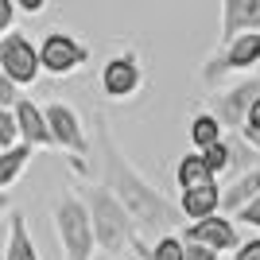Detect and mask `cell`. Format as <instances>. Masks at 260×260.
Segmentation results:
<instances>
[{"label":"cell","instance_id":"obj_1","mask_svg":"<svg viewBox=\"0 0 260 260\" xmlns=\"http://www.w3.org/2000/svg\"><path fill=\"white\" fill-rule=\"evenodd\" d=\"M98 152H101V183L120 198V206L132 214L140 233H171L175 225V210L167 206V198L120 155L113 132H109L105 117H98Z\"/></svg>","mask_w":260,"mask_h":260},{"label":"cell","instance_id":"obj_2","mask_svg":"<svg viewBox=\"0 0 260 260\" xmlns=\"http://www.w3.org/2000/svg\"><path fill=\"white\" fill-rule=\"evenodd\" d=\"M82 198H86L89 217H93L98 252H105V256H120L124 249H132V241H136V221H132L128 210L120 206V198L113 194L105 183H93Z\"/></svg>","mask_w":260,"mask_h":260},{"label":"cell","instance_id":"obj_3","mask_svg":"<svg viewBox=\"0 0 260 260\" xmlns=\"http://www.w3.org/2000/svg\"><path fill=\"white\" fill-rule=\"evenodd\" d=\"M51 217H54V233H58L62 256L66 260H93L98 237H93V217H89L86 198L74 194V190H62L51 206Z\"/></svg>","mask_w":260,"mask_h":260},{"label":"cell","instance_id":"obj_4","mask_svg":"<svg viewBox=\"0 0 260 260\" xmlns=\"http://www.w3.org/2000/svg\"><path fill=\"white\" fill-rule=\"evenodd\" d=\"M43 113H47V124H51V136H54V152H66L70 159H74L78 171H86L89 136H86V128H82L78 109L66 105V101H47Z\"/></svg>","mask_w":260,"mask_h":260},{"label":"cell","instance_id":"obj_5","mask_svg":"<svg viewBox=\"0 0 260 260\" xmlns=\"http://www.w3.org/2000/svg\"><path fill=\"white\" fill-rule=\"evenodd\" d=\"M256 66H260V31H245L237 39H229L225 47H217V54L202 66V82L221 86V78L237 74V70H256Z\"/></svg>","mask_w":260,"mask_h":260},{"label":"cell","instance_id":"obj_6","mask_svg":"<svg viewBox=\"0 0 260 260\" xmlns=\"http://www.w3.org/2000/svg\"><path fill=\"white\" fill-rule=\"evenodd\" d=\"M39 62H43V74L70 78L89 62V47L70 31H47L39 39Z\"/></svg>","mask_w":260,"mask_h":260},{"label":"cell","instance_id":"obj_7","mask_svg":"<svg viewBox=\"0 0 260 260\" xmlns=\"http://www.w3.org/2000/svg\"><path fill=\"white\" fill-rule=\"evenodd\" d=\"M0 70L16 82V86H35L43 74L39 62V43H31V35H23L12 27L8 35H0Z\"/></svg>","mask_w":260,"mask_h":260},{"label":"cell","instance_id":"obj_8","mask_svg":"<svg viewBox=\"0 0 260 260\" xmlns=\"http://www.w3.org/2000/svg\"><path fill=\"white\" fill-rule=\"evenodd\" d=\"M101 93L113 101H128L132 93H140L144 86V70L136 54H113L105 66H101Z\"/></svg>","mask_w":260,"mask_h":260},{"label":"cell","instance_id":"obj_9","mask_svg":"<svg viewBox=\"0 0 260 260\" xmlns=\"http://www.w3.org/2000/svg\"><path fill=\"white\" fill-rule=\"evenodd\" d=\"M260 101V74L256 78H245V82H233V86L217 98L214 113L217 120L225 124V132H241V124H245V117H249V109Z\"/></svg>","mask_w":260,"mask_h":260},{"label":"cell","instance_id":"obj_10","mask_svg":"<svg viewBox=\"0 0 260 260\" xmlns=\"http://www.w3.org/2000/svg\"><path fill=\"white\" fill-rule=\"evenodd\" d=\"M183 237L202 241V245H210V249H217V252H233L241 245V225L229 214H210V217H202V221H186Z\"/></svg>","mask_w":260,"mask_h":260},{"label":"cell","instance_id":"obj_11","mask_svg":"<svg viewBox=\"0 0 260 260\" xmlns=\"http://www.w3.org/2000/svg\"><path fill=\"white\" fill-rule=\"evenodd\" d=\"M16 124H20V144L35 148V152H54V136L43 105H35L31 98H20L16 101Z\"/></svg>","mask_w":260,"mask_h":260},{"label":"cell","instance_id":"obj_12","mask_svg":"<svg viewBox=\"0 0 260 260\" xmlns=\"http://www.w3.org/2000/svg\"><path fill=\"white\" fill-rule=\"evenodd\" d=\"M245 31H260V0H221V35L217 47Z\"/></svg>","mask_w":260,"mask_h":260},{"label":"cell","instance_id":"obj_13","mask_svg":"<svg viewBox=\"0 0 260 260\" xmlns=\"http://www.w3.org/2000/svg\"><path fill=\"white\" fill-rule=\"evenodd\" d=\"M179 214H183L186 221H202V217H210V214H221V179L186 186L183 198H179Z\"/></svg>","mask_w":260,"mask_h":260},{"label":"cell","instance_id":"obj_14","mask_svg":"<svg viewBox=\"0 0 260 260\" xmlns=\"http://www.w3.org/2000/svg\"><path fill=\"white\" fill-rule=\"evenodd\" d=\"M256 194H260V167H252V171L237 175V179H229V183L221 186V214L233 217L241 206H249Z\"/></svg>","mask_w":260,"mask_h":260},{"label":"cell","instance_id":"obj_15","mask_svg":"<svg viewBox=\"0 0 260 260\" xmlns=\"http://www.w3.org/2000/svg\"><path fill=\"white\" fill-rule=\"evenodd\" d=\"M4 260H43L39 249L31 241V229H27V217L20 210L8 214V245H4Z\"/></svg>","mask_w":260,"mask_h":260},{"label":"cell","instance_id":"obj_16","mask_svg":"<svg viewBox=\"0 0 260 260\" xmlns=\"http://www.w3.org/2000/svg\"><path fill=\"white\" fill-rule=\"evenodd\" d=\"M31 155H35V148H27V144H16V148H4V152H0V194H8L12 186L23 179Z\"/></svg>","mask_w":260,"mask_h":260},{"label":"cell","instance_id":"obj_17","mask_svg":"<svg viewBox=\"0 0 260 260\" xmlns=\"http://www.w3.org/2000/svg\"><path fill=\"white\" fill-rule=\"evenodd\" d=\"M229 140V171H225V183L229 179H237V175L252 171V167H260V148H252L241 132H225Z\"/></svg>","mask_w":260,"mask_h":260},{"label":"cell","instance_id":"obj_18","mask_svg":"<svg viewBox=\"0 0 260 260\" xmlns=\"http://www.w3.org/2000/svg\"><path fill=\"white\" fill-rule=\"evenodd\" d=\"M225 140V124L217 120V113H194L190 117V144L194 152H206L210 144Z\"/></svg>","mask_w":260,"mask_h":260},{"label":"cell","instance_id":"obj_19","mask_svg":"<svg viewBox=\"0 0 260 260\" xmlns=\"http://www.w3.org/2000/svg\"><path fill=\"white\" fill-rule=\"evenodd\" d=\"M175 179H179V186H198V183H210V179H217L214 171H210V163L202 152H186L183 159H179V167H175Z\"/></svg>","mask_w":260,"mask_h":260},{"label":"cell","instance_id":"obj_20","mask_svg":"<svg viewBox=\"0 0 260 260\" xmlns=\"http://www.w3.org/2000/svg\"><path fill=\"white\" fill-rule=\"evenodd\" d=\"M148 260H186V241L183 233H159L155 245L148 249Z\"/></svg>","mask_w":260,"mask_h":260},{"label":"cell","instance_id":"obj_21","mask_svg":"<svg viewBox=\"0 0 260 260\" xmlns=\"http://www.w3.org/2000/svg\"><path fill=\"white\" fill-rule=\"evenodd\" d=\"M20 144V124H16V109L0 105V152L4 148H16Z\"/></svg>","mask_w":260,"mask_h":260},{"label":"cell","instance_id":"obj_22","mask_svg":"<svg viewBox=\"0 0 260 260\" xmlns=\"http://www.w3.org/2000/svg\"><path fill=\"white\" fill-rule=\"evenodd\" d=\"M206 163H210V171L217 175V179H225V171H229V140H217V144H210L206 152Z\"/></svg>","mask_w":260,"mask_h":260},{"label":"cell","instance_id":"obj_23","mask_svg":"<svg viewBox=\"0 0 260 260\" xmlns=\"http://www.w3.org/2000/svg\"><path fill=\"white\" fill-rule=\"evenodd\" d=\"M233 221H237V225H245V229H256V233H260V194L252 198L249 206H241L237 214H233Z\"/></svg>","mask_w":260,"mask_h":260},{"label":"cell","instance_id":"obj_24","mask_svg":"<svg viewBox=\"0 0 260 260\" xmlns=\"http://www.w3.org/2000/svg\"><path fill=\"white\" fill-rule=\"evenodd\" d=\"M20 98H23V86H16V82L0 70V105H4V109H16V101H20Z\"/></svg>","mask_w":260,"mask_h":260},{"label":"cell","instance_id":"obj_25","mask_svg":"<svg viewBox=\"0 0 260 260\" xmlns=\"http://www.w3.org/2000/svg\"><path fill=\"white\" fill-rule=\"evenodd\" d=\"M16 16H20L16 0H0V35H8L12 27H16Z\"/></svg>","mask_w":260,"mask_h":260},{"label":"cell","instance_id":"obj_26","mask_svg":"<svg viewBox=\"0 0 260 260\" xmlns=\"http://www.w3.org/2000/svg\"><path fill=\"white\" fill-rule=\"evenodd\" d=\"M217 256H221V252L210 249V245H202V241H186V260H217Z\"/></svg>","mask_w":260,"mask_h":260},{"label":"cell","instance_id":"obj_27","mask_svg":"<svg viewBox=\"0 0 260 260\" xmlns=\"http://www.w3.org/2000/svg\"><path fill=\"white\" fill-rule=\"evenodd\" d=\"M233 260H260V237H249L233 249Z\"/></svg>","mask_w":260,"mask_h":260},{"label":"cell","instance_id":"obj_28","mask_svg":"<svg viewBox=\"0 0 260 260\" xmlns=\"http://www.w3.org/2000/svg\"><path fill=\"white\" fill-rule=\"evenodd\" d=\"M16 8L27 12V16H39V12L47 8V0H16Z\"/></svg>","mask_w":260,"mask_h":260},{"label":"cell","instance_id":"obj_29","mask_svg":"<svg viewBox=\"0 0 260 260\" xmlns=\"http://www.w3.org/2000/svg\"><path fill=\"white\" fill-rule=\"evenodd\" d=\"M8 206H12V202H8V194H0V217L8 214Z\"/></svg>","mask_w":260,"mask_h":260}]
</instances>
